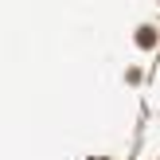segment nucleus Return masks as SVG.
<instances>
[{
    "instance_id": "f257e3e1",
    "label": "nucleus",
    "mask_w": 160,
    "mask_h": 160,
    "mask_svg": "<svg viewBox=\"0 0 160 160\" xmlns=\"http://www.w3.org/2000/svg\"><path fill=\"white\" fill-rule=\"evenodd\" d=\"M137 43H141V47H152V28H141V31H137Z\"/></svg>"
}]
</instances>
